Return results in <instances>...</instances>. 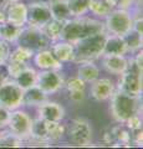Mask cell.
Masks as SVG:
<instances>
[{
  "label": "cell",
  "mask_w": 143,
  "mask_h": 149,
  "mask_svg": "<svg viewBox=\"0 0 143 149\" xmlns=\"http://www.w3.org/2000/svg\"><path fill=\"white\" fill-rule=\"evenodd\" d=\"M102 31H106L105 24L102 21L91 17L76 16L73 19H68L67 21L63 22L60 40L76 44L77 41L84 40L91 35L98 34Z\"/></svg>",
  "instance_id": "1"
},
{
  "label": "cell",
  "mask_w": 143,
  "mask_h": 149,
  "mask_svg": "<svg viewBox=\"0 0 143 149\" xmlns=\"http://www.w3.org/2000/svg\"><path fill=\"white\" fill-rule=\"evenodd\" d=\"M107 35L108 34L106 31H102L73 44V47H75L73 62L81 63L86 61H95L96 58L101 57L103 55V47Z\"/></svg>",
  "instance_id": "2"
},
{
  "label": "cell",
  "mask_w": 143,
  "mask_h": 149,
  "mask_svg": "<svg viewBox=\"0 0 143 149\" xmlns=\"http://www.w3.org/2000/svg\"><path fill=\"white\" fill-rule=\"evenodd\" d=\"M111 98L110 111L113 119L118 123H124L140 109V96H131L119 90H114Z\"/></svg>",
  "instance_id": "3"
},
{
  "label": "cell",
  "mask_w": 143,
  "mask_h": 149,
  "mask_svg": "<svg viewBox=\"0 0 143 149\" xmlns=\"http://www.w3.org/2000/svg\"><path fill=\"white\" fill-rule=\"evenodd\" d=\"M132 26L133 15L124 9H112V11L106 16L105 30L110 35L126 36L132 31Z\"/></svg>",
  "instance_id": "4"
},
{
  "label": "cell",
  "mask_w": 143,
  "mask_h": 149,
  "mask_svg": "<svg viewBox=\"0 0 143 149\" xmlns=\"http://www.w3.org/2000/svg\"><path fill=\"white\" fill-rule=\"evenodd\" d=\"M119 83L117 90L131 96H140L142 93V70L133 60H128V67L119 74Z\"/></svg>",
  "instance_id": "5"
},
{
  "label": "cell",
  "mask_w": 143,
  "mask_h": 149,
  "mask_svg": "<svg viewBox=\"0 0 143 149\" xmlns=\"http://www.w3.org/2000/svg\"><path fill=\"white\" fill-rule=\"evenodd\" d=\"M24 90L15 82V80H4L0 82V104L8 109L14 111L22 104Z\"/></svg>",
  "instance_id": "6"
},
{
  "label": "cell",
  "mask_w": 143,
  "mask_h": 149,
  "mask_svg": "<svg viewBox=\"0 0 143 149\" xmlns=\"http://www.w3.org/2000/svg\"><path fill=\"white\" fill-rule=\"evenodd\" d=\"M31 123H33V119H31L30 116L25 111L16 108L10 112L8 127L13 134L17 136L24 142V141H29L30 139Z\"/></svg>",
  "instance_id": "7"
},
{
  "label": "cell",
  "mask_w": 143,
  "mask_h": 149,
  "mask_svg": "<svg viewBox=\"0 0 143 149\" xmlns=\"http://www.w3.org/2000/svg\"><path fill=\"white\" fill-rule=\"evenodd\" d=\"M26 6H27L26 24H29V26L43 29L47 22L52 20L47 1H35Z\"/></svg>",
  "instance_id": "8"
},
{
  "label": "cell",
  "mask_w": 143,
  "mask_h": 149,
  "mask_svg": "<svg viewBox=\"0 0 143 149\" xmlns=\"http://www.w3.org/2000/svg\"><path fill=\"white\" fill-rule=\"evenodd\" d=\"M65 85L62 74L59 70H41L38 72L36 86L43 90L46 95H51L60 91Z\"/></svg>",
  "instance_id": "9"
},
{
  "label": "cell",
  "mask_w": 143,
  "mask_h": 149,
  "mask_svg": "<svg viewBox=\"0 0 143 149\" xmlns=\"http://www.w3.org/2000/svg\"><path fill=\"white\" fill-rule=\"evenodd\" d=\"M70 141L77 147H87L92 142L91 124L85 118H76L72 120L68 130Z\"/></svg>",
  "instance_id": "10"
},
{
  "label": "cell",
  "mask_w": 143,
  "mask_h": 149,
  "mask_svg": "<svg viewBox=\"0 0 143 149\" xmlns=\"http://www.w3.org/2000/svg\"><path fill=\"white\" fill-rule=\"evenodd\" d=\"M17 42H19V45L30 47L34 51H39V50L46 49V46L50 44V40L44 35L41 29L29 26L27 29L22 27L21 35L19 37V40H17Z\"/></svg>",
  "instance_id": "11"
},
{
  "label": "cell",
  "mask_w": 143,
  "mask_h": 149,
  "mask_svg": "<svg viewBox=\"0 0 143 149\" xmlns=\"http://www.w3.org/2000/svg\"><path fill=\"white\" fill-rule=\"evenodd\" d=\"M54 122L51 120H45L43 118L33 119L31 123V132L30 139L38 144L47 146V143L51 142V129Z\"/></svg>",
  "instance_id": "12"
},
{
  "label": "cell",
  "mask_w": 143,
  "mask_h": 149,
  "mask_svg": "<svg viewBox=\"0 0 143 149\" xmlns=\"http://www.w3.org/2000/svg\"><path fill=\"white\" fill-rule=\"evenodd\" d=\"M39 118L45 120H51V122H61L65 118V108L57 103V102H49L45 101L44 103L38 106Z\"/></svg>",
  "instance_id": "13"
},
{
  "label": "cell",
  "mask_w": 143,
  "mask_h": 149,
  "mask_svg": "<svg viewBox=\"0 0 143 149\" xmlns=\"http://www.w3.org/2000/svg\"><path fill=\"white\" fill-rule=\"evenodd\" d=\"M116 90L113 81L110 78H97L92 82L91 86V97L97 102H103L108 100Z\"/></svg>",
  "instance_id": "14"
},
{
  "label": "cell",
  "mask_w": 143,
  "mask_h": 149,
  "mask_svg": "<svg viewBox=\"0 0 143 149\" xmlns=\"http://www.w3.org/2000/svg\"><path fill=\"white\" fill-rule=\"evenodd\" d=\"M102 65L107 72L121 74L128 67V60L124 55H102Z\"/></svg>",
  "instance_id": "15"
},
{
  "label": "cell",
  "mask_w": 143,
  "mask_h": 149,
  "mask_svg": "<svg viewBox=\"0 0 143 149\" xmlns=\"http://www.w3.org/2000/svg\"><path fill=\"white\" fill-rule=\"evenodd\" d=\"M6 16H8V22L24 27L27 20V6L20 1L9 3Z\"/></svg>",
  "instance_id": "16"
},
{
  "label": "cell",
  "mask_w": 143,
  "mask_h": 149,
  "mask_svg": "<svg viewBox=\"0 0 143 149\" xmlns=\"http://www.w3.org/2000/svg\"><path fill=\"white\" fill-rule=\"evenodd\" d=\"M34 61L40 70H60L62 67V63L54 56L52 51L45 49L34 54Z\"/></svg>",
  "instance_id": "17"
},
{
  "label": "cell",
  "mask_w": 143,
  "mask_h": 149,
  "mask_svg": "<svg viewBox=\"0 0 143 149\" xmlns=\"http://www.w3.org/2000/svg\"><path fill=\"white\" fill-rule=\"evenodd\" d=\"M128 47L123 36L107 35L103 47V55H126Z\"/></svg>",
  "instance_id": "18"
},
{
  "label": "cell",
  "mask_w": 143,
  "mask_h": 149,
  "mask_svg": "<svg viewBox=\"0 0 143 149\" xmlns=\"http://www.w3.org/2000/svg\"><path fill=\"white\" fill-rule=\"evenodd\" d=\"M52 54L61 63L73 61L75 58V47L73 44L63 40H59L52 45Z\"/></svg>",
  "instance_id": "19"
},
{
  "label": "cell",
  "mask_w": 143,
  "mask_h": 149,
  "mask_svg": "<svg viewBox=\"0 0 143 149\" xmlns=\"http://www.w3.org/2000/svg\"><path fill=\"white\" fill-rule=\"evenodd\" d=\"M47 4L54 20L65 22L68 19L72 17L70 9H68V5H67V0H49Z\"/></svg>",
  "instance_id": "20"
},
{
  "label": "cell",
  "mask_w": 143,
  "mask_h": 149,
  "mask_svg": "<svg viewBox=\"0 0 143 149\" xmlns=\"http://www.w3.org/2000/svg\"><path fill=\"white\" fill-rule=\"evenodd\" d=\"M45 101H47V95L40 90L38 86H33L30 88L24 90V96H22V104L25 106H40L44 103Z\"/></svg>",
  "instance_id": "21"
},
{
  "label": "cell",
  "mask_w": 143,
  "mask_h": 149,
  "mask_svg": "<svg viewBox=\"0 0 143 149\" xmlns=\"http://www.w3.org/2000/svg\"><path fill=\"white\" fill-rule=\"evenodd\" d=\"M77 76L86 83H92L100 77V68L93 63V61H86L78 63Z\"/></svg>",
  "instance_id": "22"
},
{
  "label": "cell",
  "mask_w": 143,
  "mask_h": 149,
  "mask_svg": "<svg viewBox=\"0 0 143 149\" xmlns=\"http://www.w3.org/2000/svg\"><path fill=\"white\" fill-rule=\"evenodd\" d=\"M21 31L22 27L14 25L11 22H4V24H0V39L6 41L8 44L17 42Z\"/></svg>",
  "instance_id": "23"
},
{
  "label": "cell",
  "mask_w": 143,
  "mask_h": 149,
  "mask_svg": "<svg viewBox=\"0 0 143 149\" xmlns=\"http://www.w3.org/2000/svg\"><path fill=\"white\" fill-rule=\"evenodd\" d=\"M14 80H15V82L22 88V90H26V88H30V87L36 85L38 71L33 67L27 66L25 70H22V71L17 74Z\"/></svg>",
  "instance_id": "24"
},
{
  "label": "cell",
  "mask_w": 143,
  "mask_h": 149,
  "mask_svg": "<svg viewBox=\"0 0 143 149\" xmlns=\"http://www.w3.org/2000/svg\"><path fill=\"white\" fill-rule=\"evenodd\" d=\"M62 25L63 22L61 21H57V20H52L47 22L43 29V32L44 35L47 37L50 41H52V42H56V41L60 40V35H61V30H62Z\"/></svg>",
  "instance_id": "25"
},
{
  "label": "cell",
  "mask_w": 143,
  "mask_h": 149,
  "mask_svg": "<svg viewBox=\"0 0 143 149\" xmlns=\"http://www.w3.org/2000/svg\"><path fill=\"white\" fill-rule=\"evenodd\" d=\"M34 54H35V51L31 50L30 47L19 45L15 50L10 52L8 60H10V61H20V62H26L27 63L31 58L34 57Z\"/></svg>",
  "instance_id": "26"
},
{
  "label": "cell",
  "mask_w": 143,
  "mask_h": 149,
  "mask_svg": "<svg viewBox=\"0 0 143 149\" xmlns=\"http://www.w3.org/2000/svg\"><path fill=\"white\" fill-rule=\"evenodd\" d=\"M91 0H67V5L73 17L82 16L89 11Z\"/></svg>",
  "instance_id": "27"
},
{
  "label": "cell",
  "mask_w": 143,
  "mask_h": 149,
  "mask_svg": "<svg viewBox=\"0 0 143 149\" xmlns=\"http://www.w3.org/2000/svg\"><path fill=\"white\" fill-rule=\"evenodd\" d=\"M89 11L95 14L96 16L106 17L111 11H112V8H111L105 0H91Z\"/></svg>",
  "instance_id": "28"
},
{
  "label": "cell",
  "mask_w": 143,
  "mask_h": 149,
  "mask_svg": "<svg viewBox=\"0 0 143 149\" xmlns=\"http://www.w3.org/2000/svg\"><path fill=\"white\" fill-rule=\"evenodd\" d=\"M22 146V141L21 139L13 134L10 130L9 132H4L0 133V147H21Z\"/></svg>",
  "instance_id": "29"
},
{
  "label": "cell",
  "mask_w": 143,
  "mask_h": 149,
  "mask_svg": "<svg viewBox=\"0 0 143 149\" xmlns=\"http://www.w3.org/2000/svg\"><path fill=\"white\" fill-rule=\"evenodd\" d=\"M123 37H124V40H126L128 51H136L142 47V35L137 34V32H135L133 30L130 31Z\"/></svg>",
  "instance_id": "30"
},
{
  "label": "cell",
  "mask_w": 143,
  "mask_h": 149,
  "mask_svg": "<svg viewBox=\"0 0 143 149\" xmlns=\"http://www.w3.org/2000/svg\"><path fill=\"white\" fill-rule=\"evenodd\" d=\"M112 134H113L114 142H119L122 144H126V146L131 143V133L126 128H123L122 125L112 127Z\"/></svg>",
  "instance_id": "31"
},
{
  "label": "cell",
  "mask_w": 143,
  "mask_h": 149,
  "mask_svg": "<svg viewBox=\"0 0 143 149\" xmlns=\"http://www.w3.org/2000/svg\"><path fill=\"white\" fill-rule=\"evenodd\" d=\"M6 63H8V73H9V77L13 78V80L22 71V70H25L27 67V63L26 62H20V61H10V60H8Z\"/></svg>",
  "instance_id": "32"
},
{
  "label": "cell",
  "mask_w": 143,
  "mask_h": 149,
  "mask_svg": "<svg viewBox=\"0 0 143 149\" xmlns=\"http://www.w3.org/2000/svg\"><path fill=\"white\" fill-rule=\"evenodd\" d=\"M65 85H66V88L68 90V92H71V91H85L86 90V82L82 81L78 76L70 78Z\"/></svg>",
  "instance_id": "33"
},
{
  "label": "cell",
  "mask_w": 143,
  "mask_h": 149,
  "mask_svg": "<svg viewBox=\"0 0 143 149\" xmlns=\"http://www.w3.org/2000/svg\"><path fill=\"white\" fill-rule=\"evenodd\" d=\"M105 1L112 9H124V10H128L135 4L136 0H105Z\"/></svg>",
  "instance_id": "34"
},
{
  "label": "cell",
  "mask_w": 143,
  "mask_h": 149,
  "mask_svg": "<svg viewBox=\"0 0 143 149\" xmlns=\"http://www.w3.org/2000/svg\"><path fill=\"white\" fill-rule=\"evenodd\" d=\"M9 55H10V47L6 41L0 39V66L5 65L8 62Z\"/></svg>",
  "instance_id": "35"
},
{
  "label": "cell",
  "mask_w": 143,
  "mask_h": 149,
  "mask_svg": "<svg viewBox=\"0 0 143 149\" xmlns=\"http://www.w3.org/2000/svg\"><path fill=\"white\" fill-rule=\"evenodd\" d=\"M124 123H126L127 128L131 129V130H136V129L142 128V120H141V118H140V116H138V114L131 116V117L128 118Z\"/></svg>",
  "instance_id": "36"
},
{
  "label": "cell",
  "mask_w": 143,
  "mask_h": 149,
  "mask_svg": "<svg viewBox=\"0 0 143 149\" xmlns=\"http://www.w3.org/2000/svg\"><path fill=\"white\" fill-rule=\"evenodd\" d=\"M10 109H8L6 107H4L0 104V129H4L8 127L9 117H10Z\"/></svg>",
  "instance_id": "37"
},
{
  "label": "cell",
  "mask_w": 143,
  "mask_h": 149,
  "mask_svg": "<svg viewBox=\"0 0 143 149\" xmlns=\"http://www.w3.org/2000/svg\"><path fill=\"white\" fill-rule=\"evenodd\" d=\"M68 93H70V100L72 102L78 103V102H82L85 100V91H71Z\"/></svg>",
  "instance_id": "38"
},
{
  "label": "cell",
  "mask_w": 143,
  "mask_h": 149,
  "mask_svg": "<svg viewBox=\"0 0 143 149\" xmlns=\"http://www.w3.org/2000/svg\"><path fill=\"white\" fill-rule=\"evenodd\" d=\"M8 0H5L3 4H0V24L8 22V16H6V10H8V5H9Z\"/></svg>",
  "instance_id": "39"
},
{
  "label": "cell",
  "mask_w": 143,
  "mask_h": 149,
  "mask_svg": "<svg viewBox=\"0 0 143 149\" xmlns=\"http://www.w3.org/2000/svg\"><path fill=\"white\" fill-rule=\"evenodd\" d=\"M135 132V134H133V142H135L137 146H141L142 147V144H143V134H142V128L140 129H136V130H133Z\"/></svg>",
  "instance_id": "40"
},
{
  "label": "cell",
  "mask_w": 143,
  "mask_h": 149,
  "mask_svg": "<svg viewBox=\"0 0 143 149\" xmlns=\"http://www.w3.org/2000/svg\"><path fill=\"white\" fill-rule=\"evenodd\" d=\"M8 1H10V3H16V1H20V0H8Z\"/></svg>",
  "instance_id": "41"
}]
</instances>
